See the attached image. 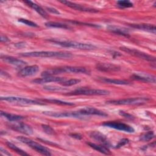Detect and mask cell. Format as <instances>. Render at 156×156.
I'll return each mask as SVG.
<instances>
[{
	"label": "cell",
	"mask_w": 156,
	"mask_h": 156,
	"mask_svg": "<svg viewBox=\"0 0 156 156\" xmlns=\"http://www.w3.org/2000/svg\"><path fill=\"white\" fill-rule=\"evenodd\" d=\"M23 57H52L58 58H71L73 55L68 52L63 51H34L21 53Z\"/></svg>",
	"instance_id": "6da1fadb"
},
{
	"label": "cell",
	"mask_w": 156,
	"mask_h": 156,
	"mask_svg": "<svg viewBox=\"0 0 156 156\" xmlns=\"http://www.w3.org/2000/svg\"><path fill=\"white\" fill-rule=\"evenodd\" d=\"M49 41L65 48H73L75 49H83V50H92L94 49L96 47L91 44L83 43L77 42L74 41H63V40H49Z\"/></svg>",
	"instance_id": "7a4b0ae2"
},
{
	"label": "cell",
	"mask_w": 156,
	"mask_h": 156,
	"mask_svg": "<svg viewBox=\"0 0 156 156\" xmlns=\"http://www.w3.org/2000/svg\"><path fill=\"white\" fill-rule=\"evenodd\" d=\"M16 139L18 140H19L20 141H21V143H23L27 144L30 147H31L32 149H34L35 151L40 153L42 155H51V153L50 151L47 147L40 144V143H38L37 142L33 141L32 140H31L30 138H28L27 137L23 136H18L16 137Z\"/></svg>",
	"instance_id": "3957f363"
},
{
	"label": "cell",
	"mask_w": 156,
	"mask_h": 156,
	"mask_svg": "<svg viewBox=\"0 0 156 156\" xmlns=\"http://www.w3.org/2000/svg\"><path fill=\"white\" fill-rule=\"evenodd\" d=\"M110 91L106 90L101 89H91L88 88H79L68 93L67 95H107L110 94Z\"/></svg>",
	"instance_id": "277c9868"
},
{
	"label": "cell",
	"mask_w": 156,
	"mask_h": 156,
	"mask_svg": "<svg viewBox=\"0 0 156 156\" xmlns=\"http://www.w3.org/2000/svg\"><path fill=\"white\" fill-rule=\"evenodd\" d=\"M149 100V99L148 98L137 97L117 100H111L107 101V103L113 105H140L147 102Z\"/></svg>",
	"instance_id": "5b68a950"
},
{
	"label": "cell",
	"mask_w": 156,
	"mask_h": 156,
	"mask_svg": "<svg viewBox=\"0 0 156 156\" xmlns=\"http://www.w3.org/2000/svg\"><path fill=\"white\" fill-rule=\"evenodd\" d=\"M1 100L5 101L10 103L21 104V105H45V104L39 101H37L33 99H30L25 98L17 97V96L1 97Z\"/></svg>",
	"instance_id": "8992f818"
},
{
	"label": "cell",
	"mask_w": 156,
	"mask_h": 156,
	"mask_svg": "<svg viewBox=\"0 0 156 156\" xmlns=\"http://www.w3.org/2000/svg\"><path fill=\"white\" fill-rule=\"evenodd\" d=\"M119 49L121 50H122V51L127 52L134 57H138L139 58L144 60H147L149 62H155V57L147 53H145L144 52H142L141 51H139L138 49H133V48H129L126 46H121L119 48Z\"/></svg>",
	"instance_id": "52a82bcc"
},
{
	"label": "cell",
	"mask_w": 156,
	"mask_h": 156,
	"mask_svg": "<svg viewBox=\"0 0 156 156\" xmlns=\"http://www.w3.org/2000/svg\"><path fill=\"white\" fill-rule=\"evenodd\" d=\"M102 126L108 127L110 128H113L116 130L126 132L128 133H133L134 132L135 130L134 129L125 123L118 122V121H108V122H105L103 124H102Z\"/></svg>",
	"instance_id": "ba28073f"
},
{
	"label": "cell",
	"mask_w": 156,
	"mask_h": 156,
	"mask_svg": "<svg viewBox=\"0 0 156 156\" xmlns=\"http://www.w3.org/2000/svg\"><path fill=\"white\" fill-rule=\"evenodd\" d=\"M43 113L49 116L55 118H82V115L79 113L77 111L74 112H52V111H44Z\"/></svg>",
	"instance_id": "9c48e42d"
},
{
	"label": "cell",
	"mask_w": 156,
	"mask_h": 156,
	"mask_svg": "<svg viewBox=\"0 0 156 156\" xmlns=\"http://www.w3.org/2000/svg\"><path fill=\"white\" fill-rule=\"evenodd\" d=\"M9 126L12 130L27 135H32L34 132L31 126L22 122H15L14 124H10Z\"/></svg>",
	"instance_id": "30bf717a"
},
{
	"label": "cell",
	"mask_w": 156,
	"mask_h": 156,
	"mask_svg": "<svg viewBox=\"0 0 156 156\" xmlns=\"http://www.w3.org/2000/svg\"><path fill=\"white\" fill-rule=\"evenodd\" d=\"M79 113L82 116L85 115H98L101 116H107V114L105 112L95 108L94 107H84L77 110Z\"/></svg>",
	"instance_id": "8fae6325"
},
{
	"label": "cell",
	"mask_w": 156,
	"mask_h": 156,
	"mask_svg": "<svg viewBox=\"0 0 156 156\" xmlns=\"http://www.w3.org/2000/svg\"><path fill=\"white\" fill-rule=\"evenodd\" d=\"M61 74L63 73H82L85 74H90V71L85 67L81 66H65L59 67Z\"/></svg>",
	"instance_id": "7c38bea8"
},
{
	"label": "cell",
	"mask_w": 156,
	"mask_h": 156,
	"mask_svg": "<svg viewBox=\"0 0 156 156\" xmlns=\"http://www.w3.org/2000/svg\"><path fill=\"white\" fill-rule=\"evenodd\" d=\"M97 69L104 72H115L121 69V67L117 65L109 63H98L96 65Z\"/></svg>",
	"instance_id": "4fadbf2b"
},
{
	"label": "cell",
	"mask_w": 156,
	"mask_h": 156,
	"mask_svg": "<svg viewBox=\"0 0 156 156\" xmlns=\"http://www.w3.org/2000/svg\"><path fill=\"white\" fill-rule=\"evenodd\" d=\"M61 3L66 5V6L73 9L74 10H80V11H83V12H98V10L94 9H92V8H90V7H85L83 5H82L80 4H78L74 2H72L70 1H60Z\"/></svg>",
	"instance_id": "5bb4252c"
},
{
	"label": "cell",
	"mask_w": 156,
	"mask_h": 156,
	"mask_svg": "<svg viewBox=\"0 0 156 156\" xmlns=\"http://www.w3.org/2000/svg\"><path fill=\"white\" fill-rule=\"evenodd\" d=\"M130 77L133 80H139L143 82H151L153 83H155V77L153 75H150L146 73H134Z\"/></svg>",
	"instance_id": "9a60e30c"
},
{
	"label": "cell",
	"mask_w": 156,
	"mask_h": 156,
	"mask_svg": "<svg viewBox=\"0 0 156 156\" xmlns=\"http://www.w3.org/2000/svg\"><path fill=\"white\" fill-rule=\"evenodd\" d=\"M90 136L91 138L99 141L100 143H101L102 144L108 147L112 146V144H110V141L108 140L106 136L99 131L91 132L90 133Z\"/></svg>",
	"instance_id": "2e32d148"
},
{
	"label": "cell",
	"mask_w": 156,
	"mask_h": 156,
	"mask_svg": "<svg viewBox=\"0 0 156 156\" xmlns=\"http://www.w3.org/2000/svg\"><path fill=\"white\" fill-rule=\"evenodd\" d=\"M39 71V66L37 65H31L22 68L18 72V75L21 77H27L33 76Z\"/></svg>",
	"instance_id": "e0dca14e"
},
{
	"label": "cell",
	"mask_w": 156,
	"mask_h": 156,
	"mask_svg": "<svg viewBox=\"0 0 156 156\" xmlns=\"http://www.w3.org/2000/svg\"><path fill=\"white\" fill-rule=\"evenodd\" d=\"M1 58L3 62L16 66H22L27 64L26 62L21 59H18L17 58H15L13 57L9 56V55H1Z\"/></svg>",
	"instance_id": "ac0fdd59"
},
{
	"label": "cell",
	"mask_w": 156,
	"mask_h": 156,
	"mask_svg": "<svg viewBox=\"0 0 156 156\" xmlns=\"http://www.w3.org/2000/svg\"><path fill=\"white\" fill-rule=\"evenodd\" d=\"M66 79L65 77H55L54 76H46L43 77L42 78H38L32 80L34 83H39L42 84L44 83H48V82H62L64 80H65Z\"/></svg>",
	"instance_id": "d6986e66"
},
{
	"label": "cell",
	"mask_w": 156,
	"mask_h": 156,
	"mask_svg": "<svg viewBox=\"0 0 156 156\" xmlns=\"http://www.w3.org/2000/svg\"><path fill=\"white\" fill-rule=\"evenodd\" d=\"M129 26L130 27L140 29V30H143L145 31H147L153 34H155V30L156 28L154 25L151 24H146V23H140V24H129Z\"/></svg>",
	"instance_id": "ffe728a7"
},
{
	"label": "cell",
	"mask_w": 156,
	"mask_h": 156,
	"mask_svg": "<svg viewBox=\"0 0 156 156\" xmlns=\"http://www.w3.org/2000/svg\"><path fill=\"white\" fill-rule=\"evenodd\" d=\"M107 29L110 32L120 35L127 37L129 35V30L128 29L118 26H114V25H110L107 27Z\"/></svg>",
	"instance_id": "44dd1931"
},
{
	"label": "cell",
	"mask_w": 156,
	"mask_h": 156,
	"mask_svg": "<svg viewBox=\"0 0 156 156\" xmlns=\"http://www.w3.org/2000/svg\"><path fill=\"white\" fill-rule=\"evenodd\" d=\"M24 3H26L27 5L30 6L31 8H32L34 10H35L40 15L43 16V18H47L48 14L46 12L40 5H37V4L30 1H24Z\"/></svg>",
	"instance_id": "7402d4cb"
},
{
	"label": "cell",
	"mask_w": 156,
	"mask_h": 156,
	"mask_svg": "<svg viewBox=\"0 0 156 156\" xmlns=\"http://www.w3.org/2000/svg\"><path fill=\"white\" fill-rule=\"evenodd\" d=\"M87 144L93 149L98 151L99 152H100L101 153H102L104 154L105 155H111L112 153L110 151L108 147L103 145V144H96L95 143H87Z\"/></svg>",
	"instance_id": "603a6c76"
},
{
	"label": "cell",
	"mask_w": 156,
	"mask_h": 156,
	"mask_svg": "<svg viewBox=\"0 0 156 156\" xmlns=\"http://www.w3.org/2000/svg\"><path fill=\"white\" fill-rule=\"evenodd\" d=\"M1 116L5 118L9 121H20L21 119H23L25 117L21 115H15L12 113H9L6 112H3L1 111Z\"/></svg>",
	"instance_id": "cb8c5ba5"
},
{
	"label": "cell",
	"mask_w": 156,
	"mask_h": 156,
	"mask_svg": "<svg viewBox=\"0 0 156 156\" xmlns=\"http://www.w3.org/2000/svg\"><path fill=\"white\" fill-rule=\"evenodd\" d=\"M99 79L104 82L116 84V85H129L130 82L124 80H119V79H113L107 77H99Z\"/></svg>",
	"instance_id": "d4e9b609"
},
{
	"label": "cell",
	"mask_w": 156,
	"mask_h": 156,
	"mask_svg": "<svg viewBox=\"0 0 156 156\" xmlns=\"http://www.w3.org/2000/svg\"><path fill=\"white\" fill-rule=\"evenodd\" d=\"M45 26L49 27H55V28H61L64 29H71L72 27L68 24L57 23V22H53V21H48L45 23Z\"/></svg>",
	"instance_id": "484cf974"
},
{
	"label": "cell",
	"mask_w": 156,
	"mask_h": 156,
	"mask_svg": "<svg viewBox=\"0 0 156 156\" xmlns=\"http://www.w3.org/2000/svg\"><path fill=\"white\" fill-rule=\"evenodd\" d=\"M6 145L12 150L14 151L15 152H16L17 154L21 155H28L29 154H27V152H26L25 151H24L23 150L21 149L20 148L16 146H15V144H13V143H10V142H6L5 143Z\"/></svg>",
	"instance_id": "4316f807"
},
{
	"label": "cell",
	"mask_w": 156,
	"mask_h": 156,
	"mask_svg": "<svg viewBox=\"0 0 156 156\" xmlns=\"http://www.w3.org/2000/svg\"><path fill=\"white\" fill-rule=\"evenodd\" d=\"M42 101H45V102H49L51 103H54L57 104H60V105H74V103L72 102H65L62 101L58 99H41Z\"/></svg>",
	"instance_id": "83f0119b"
},
{
	"label": "cell",
	"mask_w": 156,
	"mask_h": 156,
	"mask_svg": "<svg viewBox=\"0 0 156 156\" xmlns=\"http://www.w3.org/2000/svg\"><path fill=\"white\" fill-rule=\"evenodd\" d=\"M154 137V133L153 131H149L142 134L140 136V140L143 141H148Z\"/></svg>",
	"instance_id": "f1b7e54d"
},
{
	"label": "cell",
	"mask_w": 156,
	"mask_h": 156,
	"mask_svg": "<svg viewBox=\"0 0 156 156\" xmlns=\"http://www.w3.org/2000/svg\"><path fill=\"white\" fill-rule=\"evenodd\" d=\"M80 82V79H71L69 80H65L60 83L63 86H66V87H69V86H72L74 85H76L79 83Z\"/></svg>",
	"instance_id": "f546056e"
},
{
	"label": "cell",
	"mask_w": 156,
	"mask_h": 156,
	"mask_svg": "<svg viewBox=\"0 0 156 156\" xmlns=\"http://www.w3.org/2000/svg\"><path fill=\"white\" fill-rule=\"evenodd\" d=\"M117 4L119 6L124 8L126 7H131L133 6V3L129 1L124 0V1H118Z\"/></svg>",
	"instance_id": "4dcf8cb0"
},
{
	"label": "cell",
	"mask_w": 156,
	"mask_h": 156,
	"mask_svg": "<svg viewBox=\"0 0 156 156\" xmlns=\"http://www.w3.org/2000/svg\"><path fill=\"white\" fill-rule=\"evenodd\" d=\"M18 21L23 23V24H24L27 26H31V27H38V25L32 21H30V20H26V19H24V18H20L18 20Z\"/></svg>",
	"instance_id": "1f68e13d"
},
{
	"label": "cell",
	"mask_w": 156,
	"mask_h": 156,
	"mask_svg": "<svg viewBox=\"0 0 156 156\" xmlns=\"http://www.w3.org/2000/svg\"><path fill=\"white\" fill-rule=\"evenodd\" d=\"M41 127H42L43 130H44V132L48 135H53L55 133L54 130L51 126H49L48 125L42 124Z\"/></svg>",
	"instance_id": "d6a6232c"
},
{
	"label": "cell",
	"mask_w": 156,
	"mask_h": 156,
	"mask_svg": "<svg viewBox=\"0 0 156 156\" xmlns=\"http://www.w3.org/2000/svg\"><path fill=\"white\" fill-rule=\"evenodd\" d=\"M43 88L46 90H49V91H60V90H63V88L61 87H58L55 86H51V85H47L43 87Z\"/></svg>",
	"instance_id": "836d02e7"
},
{
	"label": "cell",
	"mask_w": 156,
	"mask_h": 156,
	"mask_svg": "<svg viewBox=\"0 0 156 156\" xmlns=\"http://www.w3.org/2000/svg\"><path fill=\"white\" fill-rule=\"evenodd\" d=\"M129 141V139H127V138H123V139L121 140L118 142V143L117 144V145L115 147H116V148L121 147L124 146L125 144H126L127 143H128Z\"/></svg>",
	"instance_id": "e575fe53"
},
{
	"label": "cell",
	"mask_w": 156,
	"mask_h": 156,
	"mask_svg": "<svg viewBox=\"0 0 156 156\" xmlns=\"http://www.w3.org/2000/svg\"><path fill=\"white\" fill-rule=\"evenodd\" d=\"M119 113L121 116H122L123 117L126 118H127V119H132L134 118V116H132V115L129 114V113H127V112H125L124 111H122V110H119Z\"/></svg>",
	"instance_id": "d590c367"
},
{
	"label": "cell",
	"mask_w": 156,
	"mask_h": 156,
	"mask_svg": "<svg viewBox=\"0 0 156 156\" xmlns=\"http://www.w3.org/2000/svg\"><path fill=\"white\" fill-rule=\"evenodd\" d=\"M69 22L74 23V24H81V25H86V26H90L91 27H99L98 25L97 24H89V23H80L79 21H69Z\"/></svg>",
	"instance_id": "8d00e7d4"
},
{
	"label": "cell",
	"mask_w": 156,
	"mask_h": 156,
	"mask_svg": "<svg viewBox=\"0 0 156 156\" xmlns=\"http://www.w3.org/2000/svg\"><path fill=\"white\" fill-rule=\"evenodd\" d=\"M46 9L51 12V13H54V14H60V12L55 8H52V7H46Z\"/></svg>",
	"instance_id": "74e56055"
},
{
	"label": "cell",
	"mask_w": 156,
	"mask_h": 156,
	"mask_svg": "<svg viewBox=\"0 0 156 156\" xmlns=\"http://www.w3.org/2000/svg\"><path fill=\"white\" fill-rule=\"evenodd\" d=\"M1 42H8V41H10V40H9V38L7 37V36H5V35H2V34H1Z\"/></svg>",
	"instance_id": "f35d334b"
},
{
	"label": "cell",
	"mask_w": 156,
	"mask_h": 156,
	"mask_svg": "<svg viewBox=\"0 0 156 156\" xmlns=\"http://www.w3.org/2000/svg\"><path fill=\"white\" fill-rule=\"evenodd\" d=\"M0 150H1V153H2V154H5V155H11L9 152H8L6 150L4 149L2 147H1Z\"/></svg>",
	"instance_id": "ab89813d"
},
{
	"label": "cell",
	"mask_w": 156,
	"mask_h": 156,
	"mask_svg": "<svg viewBox=\"0 0 156 156\" xmlns=\"http://www.w3.org/2000/svg\"><path fill=\"white\" fill-rule=\"evenodd\" d=\"M15 46H16L17 48H21V47H23L25 45V43L24 42H20V43H15Z\"/></svg>",
	"instance_id": "60d3db41"
},
{
	"label": "cell",
	"mask_w": 156,
	"mask_h": 156,
	"mask_svg": "<svg viewBox=\"0 0 156 156\" xmlns=\"http://www.w3.org/2000/svg\"><path fill=\"white\" fill-rule=\"evenodd\" d=\"M71 136L72 137H74V138H76V139H79V140L82 138L81 135H80L79 134H77V133H76V134H75V133H74V134H71Z\"/></svg>",
	"instance_id": "b9f144b4"
}]
</instances>
